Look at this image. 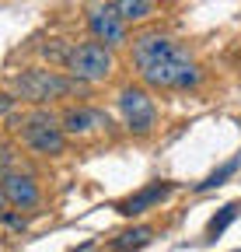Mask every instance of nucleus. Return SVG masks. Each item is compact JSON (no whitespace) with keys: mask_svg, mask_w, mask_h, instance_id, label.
<instances>
[{"mask_svg":"<svg viewBox=\"0 0 241 252\" xmlns=\"http://www.w3.org/2000/svg\"><path fill=\"white\" fill-rule=\"evenodd\" d=\"M87 28H91L95 42H102L108 49L126 42V21L112 11V4H95L91 11H87Z\"/></svg>","mask_w":241,"mask_h":252,"instance_id":"nucleus-6","label":"nucleus"},{"mask_svg":"<svg viewBox=\"0 0 241 252\" xmlns=\"http://www.w3.org/2000/svg\"><path fill=\"white\" fill-rule=\"evenodd\" d=\"M14 161H18V154H14V147H11L7 140H0V175H7V172H14Z\"/></svg>","mask_w":241,"mask_h":252,"instance_id":"nucleus-15","label":"nucleus"},{"mask_svg":"<svg viewBox=\"0 0 241 252\" xmlns=\"http://www.w3.org/2000/svg\"><path fill=\"white\" fill-rule=\"evenodd\" d=\"M4 207H7V200H4V193H0V210H4Z\"/></svg>","mask_w":241,"mask_h":252,"instance_id":"nucleus-17","label":"nucleus"},{"mask_svg":"<svg viewBox=\"0 0 241 252\" xmlns=\"http://www.w3.org/2000/svg\"><path fill=\"white\" fill-rule=\"evenodd\" d=\"M171 193H175V182H168V179H158V182H150V186L136 189L133 196H126V200L119 203L115 210L123 214V217H140V214H147V210L161 207V203H164Z\"/></svg>","mask_w":241,"mask_h":252,"instance_id":"nucleus-8","label":"nucleus"},{"mask_svg":"<svg viewBox=\"0 0 241 252\" xmlns=\"http://www.w3.org/2000/svg\"><path fill=\"white\" fill-rule=\"evenodd\" d=\"M59 126H63L67 137H87V133L102 130V126H108V116L102 109H91V105H70L59 116Z\"/></svg>","mask_w":241,"mask_h":252,"instance_id":"nucleus-9","label":"nucleus"},{"mask_svg":"<svg viewBox=\"0 0 241 252\" xmlns=\"http://www.w3.org/2000/svg\"><path fill=\"white\" fill-rule=\"evenodd\" d=\"M0 224H4L7 231H28V220L21 217V214H14V210H0Z\"/></svg>","mask_w":241,"mask_h":252,"instance_id":"nucleus-14","label":"nucleus"},{"mask_svg":"<svg viewBox=\"0 0 241 252\" xmlns=\"http://www.w3.org/2000/svg\"><path fill=\"white\" fill-rule=\"evenodd\" d=\"M67 63V70L74 81L80 84H98V81H108L112 70H115V56L108 46L95 42V39H87V42H74L63 56Z\"/></svg>","mask_w":241,"mask_h":252,"instance_id":"nucleus-4","label":"nucleus"},{"mask_svg":"<svg viewBox=\"0 0 241 252\" xmlns=\"http://www.w3.org/2000/svg\"><path fill=\"white\" fill-rule=\"evenodd\" d=\"M112 11L123 18L126 25L133 21H147L150 14L158 11V0H112Z\"/></svg>","mask_w":241,"mask_h":252,"instance_id":"nucleus-10","label":"nucleus"},{"mask_svg":"<svg viewBox=\"0 0 241 252\" xmlns=\"http://www.w3.org/2000/svg\"><path fill=\"white\" fill-rule=\"evenodd\" d=\"M238 210H241L238 203H227V207H220V214H217V217H214V220H210V224H206V238L214 242L217 235H224V231L231 228V220L238 217Z\"/></svg>","mask_w":241,"mask_h":252,"instance_id":"nucleus-13","label":"nucleus"},{"mask_svg":"<svg viewBox=\"0 0 241 252\" xmlns=\"http://www.w3.org/2000/svg\"><path fill=\"white\" fill-rule=\"evenodd\" d=\"M18 133H21V144L39 154V158H59L67 151V133L63 126H59V119L46 109H35L28 112L21 123H18Z\"/></svg>","mask_w":241,"mask_h":252,"instance_id":"nucleus-3","label":"nucleus"},{"mask_svg":"<svg viewBox=\"0 0 241 252\" xmlns=\"http://www.w3.org/2000/svg\"><path fill=\"white\" fill-rule=\"evenodd\" d=\"M238 252H241V249H238Z\"/></svg>","mask_w":241,"mask_h":252,"instance_id":"nucleus-18","label":"nucleus"},{"mask_svg":"<svg viewBox=\"0 0 241 252\" xmlns=\"http://www.w3.org/2000/svg\"><path fill=\"white\" fill-rule=\"evenodd\" d=\"M14 102H18V98H11V94H0V116H7V112L14 109Z\"/></svg>","mask_w":241,"mask_h":252,"instance_id":"nucleus-16","label":"nucleus"},{"mask_svg":"<svg viewBox=\"0 0 241 252\" xmlns=\"http://www.w3.org/2000/svg\"><path fill=\"white\" fill-rule=\"evenodd\" d=\"M150 238H154V228H150V224H136V228L123 231L108 249H112V252H136V249L150 245Z\"/></svg>","mask_w":241,"mask_h":252,"instance_id":"nucleus-11","label":"nucleus"},{"mask_svg":"<svg viewBox=\"0 0 241 252\" xmlns=\"http://www.w3.org/2000/svg\"><path fill=\"white\" fill-rule=\"evenodd\" d=\"M133 67L147 88L158 91H189L203 81V70L189 46H182L171 35L161 32H143L133 39Z\"/></svg>","mask_w":241,"mask_h":252,"instance_id":"nucleus-1","label":"nucleus"},{"mask_svg":"<svg viewBox=\"0 0 241 252\" xmlns=\"http://www.w3.org/2000/svg\"><path fill=\"white\" fill-rule=\"evenodd\" d=\"M0 193H4V200L18 210H32L42 203V189L35 182V175H28V172H7V175H0Z\"/></svg>","mask_w":241,"mask_h":252,"instance_id":"nucleus-7","label":"nucleus"},{"mask_svg":"<svg viewBox=\"0 0 241 252\" xmlns=\"http://www.w3.org/2000/svg\"><path fill=\"white\" fill-rule=\"evenodd\" d=\"M87 84L74 81L70 74H59V70H42L32 67L14 77V94L21 102H32V105H49L56 98H74L77 91H84Z\"/></svg>","mask_w":241,"mask_h":252,"instance_id":"nucleus-2","label":"nucleus"},{"mask_svg":"<svg viewBox=\"0 0 241 252\" xmlns=\"http://www.w3.org/2000/svg\"><path fill=\"white\" fill-rule=\"evenodd\" d=\"M119 112H123V123L126 130L136 133V137H147L150 130L158 126V105L150 98L147 88H123L119 91Z\"/></svg>","mask_w":241,"mask_h":252,"instance_id":"nucleus-5","label":"nucleus"},{"mask_svg":"<svg viewBox=\"0 0 241 252\" xmlns=\"http://www.w3.org/2000/svg\"><path fill=\"white\" fill-rule=\"evenodd\" d=\"M238 165H241V158H231V161H224L217 172H210L203 182H196V193H206V189H217V186H224L234 172H238Z\"/></svg>","mask_w":241,"mask_h":252,"instance_id":"nucleus-12","label":"nucleus"}]
</instances>
